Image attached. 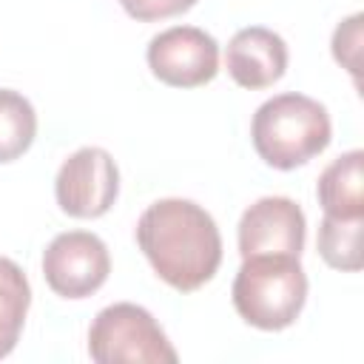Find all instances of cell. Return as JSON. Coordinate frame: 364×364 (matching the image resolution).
<instances>
[{"mask_svg":"<svg viewBox=\"0 0 364 364\" xmlns=\"http://www.w3.org/2000/svg\"><path fill=\"white\" fill-rule=\"evenodd\" d=\"M361 165H364V154L347 151L338 159H333L316 185V196L318 205L327 216H338V219H364V193H361Z\"/></svg>","mask_w":364,"mask_h":364,"instance_id":"obj_10","label":"cell"},{"mask_svg":"<svg viewBox=\"0 0 364 364\" xmlns=\"http://www.w3.org/2000/svg\"><path fill=\"white\" fill-rule=\"evenodd\" d=\"M119 193V168L105 148L85 145L74 151L57 171L54 196L63 213L74 219H97L111 210Z\"/></svg>","mask_w":364,"mask_h":364,"instance_id":"obj_5","label":"cell"},{"mask_svg":"<svg viewBox=\"0 0 364 364\" xmlns=\"http://www.w3.org/2000/svg\"><path fill=\"white\" fill-rule=\"evenodd\" d=\"M333 136L327 108L307 94H276L264 100L250 122V142L264 165L293 171L318 156Z\"/></svg>","mask_w":364,"mask_h":364,"instance_id":"obj_2","label":"cell"},{"mask_svg":"<svg viewBox=\"0 0 364 364\" xmlns=\"http://www.w3.org/2000/svg\"><path fill=\"white\" fill-rule=\"evenodd\" d=\"M28 304H31V287L23 267L0 256V358H6L17 347Z\"/></svg>","mask_w":364,"mask_h":364,"instance_id":"obj_11","label":"cell"},{"mask_svg":"<svg viewBox=\"0 0 364 364\" xmlns=\"http://www.w3.org/2000/svg\"><path fill=\"white\" fill-rule=\"evenodd\" d=\"M37 136L34 105L11 88H0V162L20 159Z\"/></svg>","mask_w":364,"mask_h":364,"instance_id":"obj_12","label":"cell"},{"mask_svg":"<svg viewBox=\"0 0 364 364\" xmlns=\"http://www.w3.org/2000/svg\"><path fill=\"white\" fill-rule=\"evenodd\" d=\"M111 273L105 242L88 230H65L43 250L46 284L63 299H85L97 293Z\"/></svg>","mask_w":364,"mask_h":364,"instance_id":"obj_6","label":"cell"},{"mask_svg":"<svg viewBox=\"0 0 364 364\" xmlns=\"http://www.w3.org/2000/svg\"><path fill=\"white\" fill-rule=\"evenodd\" d=\"M148 68L171 88H199L219 74V43L196 26H171L151 37Z\"/></svg>","mask_w":364,"mask_h":364,"instance_id":"obj_7","label":"cell"},{"mask_svg":"<svg viewBox=\"0 0 364 364\" xmlns=\"http://www.w3.org/2000/svg\"><path fill=\"white\" fill-rule=\"evenodd\" d=\"M361 225L364 219H338V216H327L318 225V253L321 259L336 267V270H347L355 273L361 270L364 259H361Z\"/></svg>","mask_w":364,"mask_h":364,"instance_id":"obj_13","label":"cell"},{"mask_svg":"<svg viewBox=\"0 0 364 364\" xmlns=\"http://www.w3.org/2000/svg\"><path fill=\"white\" fill-rule=\"evenodd\" d=\"M304 210L287 196H262L245 208L239 219V253L247 256H301L304 250Z\"/></svg>","mask_w":364,"mask_h":364,"instance_id":"obj_8","label":"cell"},{"mask_svg":"<svg viewBox=\"0 0 364 364\" xmlns=\"http://www.w3.org/2000/svg\"><path fill=\"white\" fill-rule=\"evenodd\" d=\"M228 74L242 88H267L279 82L287 71V43L282 34L264 26L239 28L225 51Z\"/></svg>","mask_w":364,"mask_h":364,"instance_id":"obj_9","label":"cell"},{"mask_svg":"<svg viewBox=\"0 0 364 364\" xmlns=\"http://www.w3.org/2000/svg\"><path fill=\"white\" fill-rule=\"evenodd\" d=\"M119 3L134 20H142V23L176 17L196 6V0H119Z\"/></svg>","mask_w":364,"mask_h":364,"instance_id":"obj_15","label":"cell"},{"mask_svg":"<svg viewBox=\"0 0 364 364\" xmlns=\"http://www.w3.org/2000/svg\"><path fill=\"white\" fill-rule=\"evenodd\" d=\"M358 43H361V14H353L338 23L333 31V57L353 74L358 77Z\"/></svg>","mask_w":364,"mask_h":364,"instance_id":"obj_14","label":"cell"},{"mask_svg":"<svg viewBox=\"0 0 364 364\" xmlns=\"http://www.w3.org/2000/svg\"><path fill=\"white\" fill-rule=\"evenodd\" d=\"M230 296L236 313L250 327L284 330L307 301V276L299 256H247L236 270Z\"/></svg>","mask_w":364,"mask_h":364,"instance_id":"obj_3","label":"cell"},{"mask_svg":"<svg viewBox=\"0 0 364 364\" xmlns=\"http://www.w3.org/2000/svg\"><path fill=\"white\" fill-rule=\"evenodd\" d=\"M88 355L97 364H173L176 350L159 321L139 304L102 307L88 327Z\"/></svg>","mask_w":364,"mask_h":364,"instance_id":"obj_4","label":"cell"},{"mask_svg":"<svg viewBox=\"0 0 364 364\" xmlns=\"http://www.w3.org/2000/svg\"><path fill=\"white\" fill-rule=\"evenodd\" d=\"M136 245L154 273L179 293L208 284L222 264V236L213 216L191 199H159L136 222Z\"/></svg>","mask_w":364,"mask_h":364,"instance_id":"obj_1","label":"cell"}]
</instances>
